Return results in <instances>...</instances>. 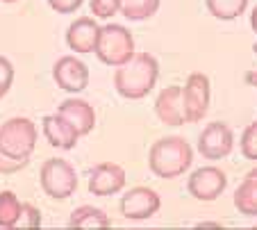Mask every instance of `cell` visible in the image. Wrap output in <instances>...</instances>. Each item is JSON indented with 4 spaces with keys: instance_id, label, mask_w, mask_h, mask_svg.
Here are the masks:
<instances>
[{
    "instance_id": "cell-1",
    "label": "cell",
    "mask_w": 257,
    "mask_h": 230,
    "mask_svg": "<svg viewBox=\"0 0 257 230\" xmlns=\"http://www.w3.org/2000/svg\"><path fill=\"white\" fill-rule=\"evenodd\" d=\"M37 123L28 117H12L0 126V173H16L28 167L37 148Z\"/></svg>"
},
{
    "instance_id": "cell-2",
    "label": "cell",
    "mask_w": 257,
    "mask_h": 230,
    "mask_svg": "<svg viewBox=\"0 0 257 230\" xmlns=\"http://www.w3.org/2000/svg\"><path fill=\"white\" fill-rule=\"evenodd\" d=\"M160 64L151 53H135L125 64L116 66L114 87L127 100H141L155 89Z\"/></svg>"
},
{
    "instance_id": "cell-3",
    "label": "cell",
    "mask_w": 257,
    "mask_h": 230,
    "mask_svg": "<svg viewBox=\"0 0 257 230\" xmlns=\"http://www.w3.org/2000/svg\"><path fill=\"white\" fill-rule=\"evenodd\" d=\"M191 162H194V151H191L189 142L182 137H162L151 146L148 153V167L157 178L164 180H173L180 178L182 173L189 171Z\"/></svg>"
},
{
    "instance_id": "cell-4",
    "label": "cell",
    "mask_w": 257,
    "mask_h": 230,
    "mask_svg": "<svg viewBox=\"0 0 257 230\" xmlns=\"http://www.w3.org/2000/svg\"><path fill=\"white\" fill-rule=\"evenodd\" d=\"M135 55V39L125 25L107 23L100 28L96 44V57L107 66H121Z\"/></svg>"
},
{
    "instance_id": "cell-5",
    "label": "cell",
    "mask_w": 257,
    "mask_h": 230,
    "mask_svg": "<svg viewBox=\"0 0 257 230\" xmlns=\"http://www.w3.org/2000/svg\"><path fill=\"white\" fill-rule=\"evenodd\" d=\"M39 180H41V189L50 198H57V201H64V198L73 196L75 189H78V173H75L71 162L62 160V157H53V160L44 162Z\"/></svg>"
},
{
    "instance_id": "cell-6",
    "label": "cell",
    "mask_w": 257,
    "mask_h": 230,
    "mask_svg": "<svg viewBox=\"0 0 257 230\" xmlns=\"http://www.w3.org/2000/svg\"><path fill=\"white\" fill-rule=\"evenodd\" d=\"M212 98V84L205 73H191L182 87V109L187 123H198L205 119Z\"/></svg>"
},
{
    "instance_id": "cell-7",
    "label": "cell",
    "mask_w": 257,
    "mask_h": 230,
    "mask_svg": "<svg viewBox=\"0 0 257 230\" xmlns=\"http://www.w3.org/2000/svg\"><path fill=\"white\" fill-rule=\"evenodd\" d=\"M234 148L232 128L223 121L207 123L198 137V151L205 160H225Z\"/></svg>"
},
{
    "instance_id": "cell-8",
    "label": "cell",
    "mask_w": 257,
    "mask_h": 230,
    "mask_svg": "<svg viewBox=\"0 0 257 230\" xmlns=\"http://www.w3.org/2000/svg\"><path fill=\"white\" fill-rule=\"evenodd\" d=\"M228 187V176L218 167H200L189 176L187 189L196 201L212 203L225 191Z\"/></svg>"
},
{
    "instance_id": "cell-9",
    "label": "cell",
    "mask_w": 257,
    "mask_h": 230,
    "mask_svg": "<svg viewBox=\"0 0 257 230\" xmlns=\"http://www.w3.org/2000/svg\"><path fill=\"white\" fill-rule=\"evenodd\" d=\"M160 194L151 187H135L121 198V212L130 221H146L160 212Z\"/></svg>"
},
{
    "instance_id": "cell-10",
    "label": "cell",
    "mask_w": 257,
    "mask_h": 230,
    "mask_svg": "<svg viewBox=\"0 0 257 230\" xmlns=\"http://www.w3.org/2000/svg\"><path fill=\"white\" fill-rule=\"evenodd\" d=\"M53 78L59 89L68 93H80L89 87V69L82 59L73 57V55H64L55 62L53 66Z\"/></svg>"
},
{
    "instance_id": "cell-11",
    "label": "cell",
    "mask_w": 257,
    "mask_h": 230,
    "mask_svg": "<svg viewBox=\"0 0 257 230\" xmlns=\"http://www.w3.org/2000/svg\"><path fill=\"white\" fill-rule=\"evenodd\" d=\"M125 187V169L114 162H100L89 171V191L93 196H114Z\"/></svg>"
},
{
    "instance_id": "cell-12",
    "label": "cell",
    "mask_w": 257,
    "mask_h": 230,
    "mask_svg": "<svg viewBox=\"0 0 257 230\" xmlns=\"http://www.w3.org/2000/svg\"><path fill=\"white\" fill-rule=\"evenodd\" d=\"M98 35H100V25L91 16H80L78 21H73L66 30V44L73 53H96Z\"/></svg>"
},
{
    "instance_id": "cell-13",
    "label": "cell",
    "mask_w": 257,
    "mask_h": 230,
    "mask_svg": "<svg viewBox=\"0 0 257 230\" xmlns=\"http://www.w3.org/2000/svg\"><path fill=\"white\" fill-rule=\"evenodd\" d=\"M57 114L64 117L78 130L80 137L89 135L93 128H96V112H93V107L87 100H82V98H66V100L59 105Z\"/></svg>"
},
{
    "instance_id": "cell-14",
    "label": "cell",
    "mask_w": 257,
    "mask_h": 230,
    "mask_svg": "<svg viewBox=\"0 0 257 230\" xmlns=\"http://www.w3.org/2000/svg\"><path fill=\"white\" fill-rule=\"evenodd\" d=\"M155 114L166 126H182L185 121V109H182V87L171 84L164 91H160L155 100Z\"/></svg>"
},
{
    "instance_id": "cell-15",
    "label": "cell",
    "mask_w": 257,
    "mask_h": 230,
    "mask_svg": "<svg viewBox=\"0 0 257 230\" xmlns=\"http://www.w3.org/2000/svg\"><path fill=\"white\" fill-rule=\"evenodd\" d=\"M41 123H44V135H46V139H48L50 146L62 148V151H71V148H75L80 135L64 117H59V114H48V117H44Z\"/></svg>"
},
{
    "instance_id": "cell-16",
    "label": "cell",
    "mask_w": 257,
    "mask_h": 230,
    "mask_svg": "<svg viewBox=\"0 0 257 230\" xmlns=\"http://www.w3.org/2000/svg\"><path fill=\"white\" fill-rule=\"evenodd\" d=\"M234 205L243 216H257V167L246 173L234 191Z\"/></svg>"
},
{
    "instance_id": "cell-17",
    "label": "cell",
    "mask_w": 257,
    "mask_h": 230,
    "mask_svg": "<svg viewBox=\"0 0 257 230\" xmlns=\"http://www.w3.org/2000/svg\"><path fill=\"white\" fill-rule=\"evenodd\" d=\"M68 225H71V228H84V230H89V228H109V225H112V219H109L102 210H98V207L82 205L71 214Z\"/></svg>"
},
{
    "instance_id": "cell-18",
    "label": "cell",
    "mask_w": 257,
    "mask_h": 230,
    "mask_svg": "<svg viewBox=\"0 0 257 230\" xmlns=\"http://www.w3.org/2000/svg\"><path fill=\"white\" fill-rule=\"evenodd\" d=\"M21 210H23V203L19 201V196L14 191H0V228H16Z\"/></svg>"
},
{
    "instance_id": "cell-19",
    "label": "cell",
    "mask_w": 257,
    "mask_h": 230,
    "mask_svg": "<svg viewBox=\"0 0 257 230\" xmlns=\"http://www.w3.org/2000/svg\"><path fill=\"white\" fill-rule=\"evenodd\" d=\"M162 0H121V12L127 21H146L153 14H157Z\"/></svg>"
},
{
    "instance_id": "cell-20",
    "label": "cell",
    "mask_w": 257,
    "mask_h": 230,
    "mask_svg": "<svg viewBox=\"0 0 257 230\" xmlns=\"http://www.w3.org/2000/svg\"><path fill=\"white\" fill-rule=\"evenodd\" d=\"M207 10L218 21H234L246 12L248 0H205Z\"/></svg>"
},
{
    "instance_id": "cell-21",
    "label": "cell",
    "mask_w": 257,
    "mask_h": 230,
    "mask_svg": "<svg viewBox=\"0 0 257 230\" xmlns=\"http://www.w3.org/2000/svg\"><path fill=\"white\" fill-rule=\"evenodd\" d=\"M239 146H241V153L246 160H257V121H252L246 126Z\"/></svg>"
},
{
    "instance_id": "cell-22",
    "label": "cell",
    "mask_w": 257,
    "mask_h": 230,
    "mask_svg": "<svg viewBox=\"0 0 257 230\" xmlns=\"http://www.w3.org/2000/svg\"><path fill=\"white\" fill-rule=\"evenodd\" d=\"M121 0H91V14L96 19H112L114 14H118Z\"/></svg>"
},
{
    "instance_id": "cell-23",
    "label": "cell",
    "mask_w": 257,
    "mask_h": 230,
    "mask_svg": "<svg viewBox=\"0 0 257 230\" xmlns=\"http://www.w3.org/2000/svg\"><path fill=\"white\" fill-rule=\"evenodd\" d=\"M12 82H14V66H12L10 59L0 55V100L12 89Z\"/></svg>"
},
{
    "instance_id": "cell-24",
    "label": "cell",
    "mask_w": 257,
    "mask_h": 230,
    "mask_svg": "<svg viewBox=\"0 0 257 230\" xmlns=\"http://www.w3.org/2000/svg\"><path fill=\"white\" fill-rule=\"evenodd\" d=\"M39 225H41L39 210H37L34 205H30V203H23V210H21L16 228H39Z\"/></svg>"
},
{
    "instance_id": "cell-25",
    "label": "cell",
    "mask_w": 257,
    "mask_h": 230,
    "mask_svg": "<svg viewBox=\"0 0 257 230\" xmlns=\"http://www.w3.org/2000/svg\"><path fill=\"white\" fill-rule=\"evenodd\" d=\"M84 0H48V5L53 7L57 14H73L78 12Z\"/></svg>"
},
{
    "instance_id": "cell-26",
    "label": "cell",
    "mask_w": 257,
    "mask_h": 230,
    "mask_svg": "<svg viewBox=\"0 0 257 230\" xmlns=\"http://www.w3.org/2000/svg\"><path fill=\"white\" fill-rule=\"evenodd\" d=\"M246 82L250 84V87H257V71H250V73L246 75Z\"/></svg>"
},
{
    "instance_id": "cell-27",
    "label": "cell",
    "mask_w": 257,
    "mask_h": 230,
    "mask_svg": "<svg viewBox=\"0 0 257 230\" xmlns=\"http://www.w3.org/2000/svg\"><path fill=\"white\" fill-rule=\"evenodd\" d=\"M250 25H252V30L257 32V5H255V10H252V14H250Z\"/></svg>"
},
{
    "instance_id": "cell-28",
    "label": "cell",
    "mask_w": 257,
    "mask_h": 230,
    "mask_svg": "<svg viewBox=\"0 0 257 230\" xmlns=\"http://www.w3.org/2000/svg\"><path fill=\"white\" fill-rule=\"evenodd\" d=\"M252 53H255V55H257V44H255V46H252Z\"/></svg>"
},
{
    "instance_id": "cell-29",
    "label": "cell",
    "mask_w": 257,
    "mask_h": 230,
    "mask_svg": "<svg viewBox=\"0 0 257 230\" xmlns=\"http://www.w3.org/2000/svg\"><path fill=\"white\" fill-rule=\"evenodd\" d=\"M3 3H16V0H3Z\"/></svg>"
}]
</instances>
